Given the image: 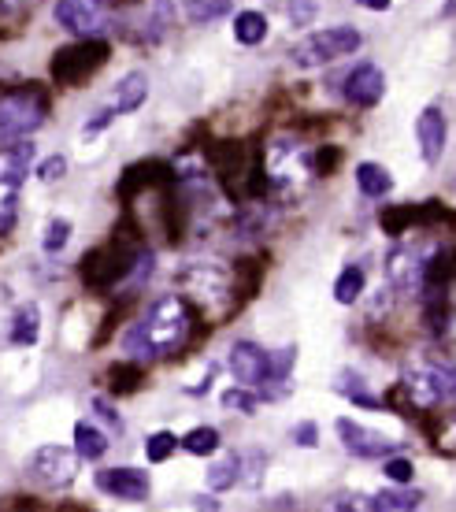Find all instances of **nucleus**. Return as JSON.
<instances>
[{
    "instance_id": "19",
    "label": "nucleus",
    "mask_w": 456,
    "mask_h": 512,
    "mask_svg": "<svg viewBox=\"0 0 456 512\" xmlns=\"http://www.w3.org/2000/svg\"><path fill=\"white\" fill-rule=\"evenodd\" d=\"M456 275V249H438V253L427 260V275H423V290L431 294H442L445 282Z\"/></svg>"
},
{
    "instance_id": "1",
    "label": "nucleus",
    "mask_w": 456,
    "mask_h": 512,
    "mask_svg": "<svg viewBox=\"0 0 456 512\" xmlns=\"http://www.w3.org/2000/svg\"><path fill=\"white\" fill-rule=\"evenodd\" d=\"M190 305L178 294H167L160 301H152L149 312L141 316L138 323H130L127 334H123V353L130 360H160L171 357L178 349L186 346L190 338Z\"/></svg>"
},
{
    "instance_id": "9",
    "label": "nucleus",
    "mask_w": 456,
    "mask_h": 512,
    "mask_svg": "<svg viewBox=\"0 0 456 512\" xmlns=\"http://www.w3.org/2000/svg\"><path fill=\"white\" fill-rule=\"evenodd\" d=\"M30 475L45 483V487L60 490L67 483H75L78 475V449H67V446H41L34 449V457H30Z\"/></svg>"
},
{
    "instance_id": "12",
    "label": "nucleus",
    "mask_w": 456,
    "mask_h": 512,
    "mask_svg": "<svg viewBox=\"0 0 456 512\" xmlns=\"http://www.w3.org/2000/svg\"><path fill=\"white\" fill-rule=\"evenodd\" d=\"M423 275H427V260L412 245H393L390 253H386V279H390L393 290L419 294L423 290Z\"/></svg>"
},
{
    "instance_id": "24",
    "label": "nucleus",
    "mask_w": 456,
    "mask_h": 512,
    "mask_svg": "<svg viewBox=\"0 0 456 512\" xmlns=\"http://www.w3.org/2000/svg\"><path fill=\"white\" fill-rule=\"evenodd\" d=\"M360 294H364V268L349 264V268L338 275V282H334V301H338V305H356Z\"/></svg>"
},
{
    "instance_id": "7",
    "label": "nucleus",
    "mask_w": 456,
    "mask_h": 512,
    "mask_svg": "<svg viewBox=\"0 0 456 512\" xmlns=\"http://www.w3.org/2000/svg\"><path fill=\"white\" fill-rule=\"evenodd\" d=\"M56 19L75 38H101V34H112L115 0H60Z\"/></svg>"
},
{
    "instance_id": "14",
    "label": "nucleus",
    "mask_w": 456,
    "mask_h": 512,
    "mask_svg": "<svg viewBox=\"0 0 456 512\" xmlns=\"http://www.w3.org/2000/svg\"><path fill=\"white\" fill-rule=\"evenodd\" d=\"M338 435H342V446L353 453V457H360V461H386L393 453V442L386 435H379V431H368L364 423L356 420H338Z\"/></svg>"
},
{
    "instance_id": "34",
    "label": "nucleus",
    "mask_w": 456,
    "mask_h": 512,
    "mask_svg": "<svg viewBox=\"0 0 456 512\" xmlns=\"http://www.w3.org/2000/svg\"><path fill=\"white\" fill-rule=\"evenodd\" d=\"M38 175H41V182H60L67 175V160L64 156H49V160L38 167Z\"/></svg>"
},
{
    "instance_id": "29",
    "label": "nucleus",
    "mask_w": 456,
    "mask_h": 512,
    "mask_svg": "<svg viewBox=\"0 0 456 512\" xmlns=\"http://www.w3.org/2000/svg\"><path fill=\"white\" fill-rule=\"evenodd\" d=\"M178 446H182V438L178 435H171V431H156V435H149V442H145V457H149V464H164Z\"/></svg>"
},
{
    "instance_id": "32",
    "label": "nucleus",
    "mask_w": 456,
    "mask_h": 512,
    "mask_svg": "<svg viewBox=\"0 0 456 512\" xmlns=\"http://www.w3.org/2000/svg\"><path fill=\"white\" fill-rule=\"evenodd\" d=\"M338 390H342L345 397H353V401H360V405H368V409H375L379 401L364 390V383H360V375H342V383H338Z\"/></svg>"
},
{
    "instance_id": "33",
    "label": "nucleus",
    "mask_w": 456,
    "mask_h": 512,
    "mask_svg": "<svg viewBox=\"0 0 456 512\" xmlns=\"http://www.w3.org/2000/svg\"><path fill=\"white\" fill-rule=\"evenodd\" d=\"M382 472H386V479L405 487L408 479H412V461H405V457H386V461H382Z\"/></svg>"
},
{
    "instance_id": "30",
    "label": "nucleus",
    "mask_w": 456,
    "mask_h": 512,
    "mask_svg": "<svg viewBox=\"0 0 456 512\" xmlns=\"http://www.w3.org/2000/svg\"><path fill=\"white\" fill-rule=\"evenodd\" d=\"M67 242H71V223H67V219H49V223H45V234H41V249H45V253H60Z\"/></svg>"
},
{
    "instance_id": "22",
    "label": "nucleus",
    "mask_w": 456,
    "mask_h": 512,
    "mask_svg": "<svg viewBox=\"0 0 456 512\" xmlns=\"http://www.w3.org/2000/svg\"><path fill=\"white\" fill-rule=\"evenodd\" d=\"M75 449L82 461H101L108 449V435L93 423H75Z\"/></svg>"
},
{
    "instance_id": "5",
    "label": "nucleus",
    "mask_w": 456,
    "mask_h": 512,
    "mask_svg": "<svg viewBox=\"0 0 456 512\" xmlns=\"http://www.w3.org/2000/svg\"><path fill=\"white\" fill-rule=\"evenodd\" d=\"M312 171H316V164H312L308 149L297 145L293 138H275L267 145L264 175L275 182L279 190H301L304 182L312 179Z\"/></svg>"
},
{
    "instance_id": "31",
    "label": "nucleus",
    "mask_w": 456,
    "mask_h": 512,
    "mask_svg": "<svg viewBox=\"0 0 456 512\" xmlns=\"http://www.w3.org/2000/svg\"><path fill=\"white\" fill-rule=\"evenodd\" d=\"M223 405L234 412H256V405H260V397L253 394V386H234V390H227L223 394Z\"/></svg>"
},
{
    "instance_id": "3",
    "label": "nucleus",
    "mask_w": 456,
    "mask_h": 512,
    "mask_svg": "<svg viewBox=\"0 0 456 512\" xmlns=\"http://www.w3.org/2000/svg\"><path fill=\"white\" fill-rule=\"evenodd\" d=\"M34 171V141H12L0 149V234H8L19 216V193Z\"/></svg>"
},
{
    "instance_id": "11",
    "label": "nucleus",
    "mask_w": 456,
    "mask_h": 512,
    "mask_svg": "<svg viewBox=\"0 0 456 512\" xmlns=\"http://www.w3.org/2000/svg\"><path fill=\"white\" fill-rule=\"evenodd\" d=\"M93 483L101 494L108 498H119V501H130V505H138V501L149 498V472L145 468H130V464H119V468H101V472L93 475Z\"/></svg>"
},
{
    "instance_id": "21",
    "label": "nucleus",
    "mask_w": 456,
    "mask_h": 512,
    "mask_svg": "<svg viewBox=\"0 0 456 512\" xmlns=\"http://www.w3.org/2000/svg\"><path fill=\"white\" fill-rule=\"evenodd\" d=\"M423 505V494L419 490H382V494H371L364 501V509H386V512H408Z\"/></svg>"
},
{
    "instance_id": "36",
    "label": "nucleus",
    "mask_w": 456,
    "mask_h": 512,
    "mask_svg": "<svg viewBox=\"0 0 456 512\" xmlns=\"http://www.w3.org/2000/svg\"><path fill=\"white\" fill-rule=\"evenodd\" d=\"M356 4H360V8H368V12H386L393 0H356Z\"/></svg>"
},
{
    "instance_id": "27",
    "label": "nucleus",
    "mask_w": 456,
    "mask_h": 512,
    "mask_svg": "<svg viewBox=\"0 0 456 512\" xmlns=\"http://www.w3.org/2000/svg\"><path fill=\"white\" fill-rule=\"evenodd\" d=\"M182 8L190 15V23H216L230 15V0H182Z\"/></svg>"
},
{
    "instance_id": "26",
    "label": "nucleus",
    "mask_w": 456,
    "mask_h": 512,
    "mask_svg": "<svg viewBox=\"0 0 456 512\" xmlns=\"http://www.w3.org/2000/svg\"><path fill=\"white\" fill-rule=\"evenodd\" d=\"M241 479V457L238 453H230L223 461H216L208 468V487L212 490H230L234 483Z\"/></svg>"
},
{
    "instance_id": "16",
    "label": "nucleus",
    "mask_w": 456,
    "mask_h": 512,
    "mask_svg": "<svg viewBox=\"0 0 456 512\" xmlns=\"http://www.w3.org/2000/svg\"><path fill=\"white\" fill-rule=\"evenodd\" d=\"M416 141L427 164H438V160H442L445 141H449V123H445L442 108H423V116L416 119Z\"/></svg>"
},
{
    "instance_id": "2",
    "label": "nucleus",
    "mask_w": 456,
    "mask_h": 512,
    "mask_svg": "<svg viewBox=\"0 0 456 512\" xmlns=\"http://www.w3.org/2000/svg\"><path fill=\"white\" fill-rule=\"evenodd\" d=\"M175 8L171 0H115V19L112 34L138 45H152L171 30Z\"/></svg>"
},
{
    "instance_id": "35",
    "label": "nucleus",
    "mask_w": 456,
    "mask_h": 512,
    "mask_svg": "<svg viewBox=\"0 0 456 512\" xmlns=\"http://www.w3.org/2000/svg\"><path fill=\"white\" fill-rule=\"evenodd\" d=\"M293 442H297V446H304V449H312L319 442V427L312 420L297 423V427H293Z\"/></svg>"
},
{
    "instance_id": "28",
    "label": "nucleus",
    "mask_w": 456,
    "mask_h": 512,
    "mask_svg": "<svg viewBox=\"0 0 456 512\" xmlns=\"http://www.w3.org/2000/svg\"><path fill=\"white\" fill-rule=\"evenodd\" d=\"M108 379H112V390L115 394H134L141 386V360H123V364H112V372H108Z\"/></svg>"
},
{
    "instance_id": "6",
    "label": "nucleus",
    "mask_w": 456,
    "mask_h": 512,
    "mask_svg": "<svg viewBox=\"0 0 456 512\" xmlns=\"http://www.w3.org/2000/svg\"><path fill=\"white\" fill-rule=\"evenodd\" d=\"M108 60V45L97 38H82V45H71V49H60L52 56V78L64 82V86H82L89 78L97 75Z\"/></svg>"
},
{
    "instance_id": "8",
    "label": "nucleus",
    "mask_w": 456,
    "mask_h": 512,
    "mask_svg": "<svg viewBox=\"0 0 456 512\" xmlns=\"http://www.w3.org/2000/svg\"><path fill=\"white\" fill-rule=\"evenodd\" d=\"M45 123V97L38 90H15L0 101V138L19 141Z\"/></svg>"
},
{
    "instance_id": "13",
    "label": "nucleus",
    "mask_w": 456,
    "mask_h": 512,
    "mask_svg": "<svg viewBox=\"0 0 456 512\" xmlns=\"http://www.w3.org/2000/svg\"><path fill=\"white\" fill-rule=\"evenodd\" d=\"M342 97L353 108H375L386 97V75L375 64H356L342 82Z\"/></svg>"
},
{
    "instance_id": "15",
    "label": "nucleus",
    "mask_w": 456,
    "mask_h": 512,
    "mask_svg": "<svg viewBox=\"0 0 456 512\" xmlns=\"http://www.w3.org/2000/svg\"><path fill=\"white\" fill-rule=\"evenodd\" d=\"M182 282L201 297L204 305H227L230 301V275L216 264H193V268L182 271Z\"/></svg>"
},
{
    "instance_id": "17",
    "label": "nucleus",
    "mask_w": 456,
    "mask_h": 512,
    "mask_svg": "<svg viewBox=\"0 0 456 512\" xmlns=\"http://www.w3.org/2000/svg\"><path fill=\"white\" fill-rule=\"evenodd\" d=\"M145 101H149V75H145V71H130V75L115 86L108 104L115 108V116H130V112H138Z\"/></svg>"
},
{
    "instance_id": "25",
    "label": "nucleus",
    "mask_w": 456,
    "mask_h": 512,
    "mask_svg": "<svg viewBox=\"0 0 456 512\" xmlns=\"http://www.w3.org/2000/svg\"><path fill=\"white\" fill-rule=\"evenodd\" d=\"M219 446H223V438H219L216 427H193L190 435L182 438V449L193 453V457H212Z\"/></svg>"
},
{
    "instance_id": "37",
    "label": "nucleus",
    "mask_w": 456,
    "mask_h": 512,
    "mask_svg": "<svg viewBox=\"0 0 456 512\" xmlns=\"http://www.w3.org/2000/svg\"><path fill=\"white\" fill-rule=\"evenodd\" d=\"M4 8H23V4H38V0H0Z\"/></svg>"
},
{
    "instance_id": "18",
    "label": "nucleus",
    "mask_w": 456,
    "mask_h": 512,
    "mask_svg": "<svg viewBox=\"0 0 456 512\" xmlns=\"http://www.w3.org/2000/svg\"><path fill=\"white\" fill-rule=\"evenodd\" d=\"M38 334H41V308L34 301H23L12 312V342L15 346H34Z\"/></svg>"
},
{
    "instance_id": "23",
    "label": "nucleus",
    "mask_w": 456,
    "mask_h": 512,
    "mask_svg": "<svg viewBox=\"0 0 456 512\" xmlns=\"http://www.w3.org/2000/svg\"><path fill=\"white\" fill-rule=\"evenodd\" d=\"M264 38H267V15L264 12L234 15V41H238V45H260Z\"/></svg>"
},
{
    "instance_id": "4",
    "label": "nucleus",
    "mask_w": 456,
    "mask_h": 512,
    "mask_svg": "<svg viewBox=\"0 0 456 512\" xmlns=\"http://www.w3.org/2000/svg\"><path fill=\"white\" fill-rule=\"evenodd\" d=\"M360 30L356 26H327V30H316V34H308L301 38L297 45L290 49V60L293 67H301V71H312V67H327L334 60H342V56H353L360 49Z\"/></svg>"
},
{
    "instance_id": "20",
    "label": "nucleus",
    "mask_w": 456,
    "mask_h": 512,
    "mask_svg": "<svg viewBox=\"0 0 456 512\" xmlns=\"http://www.w3.org/2000/svg\"><path fill=\"white\" fill-rule=\"evenodd\" d=\"M356 186L364 197H386L393 190V175L382 164L364 160V164H356Z\"/></svg>"
},
{
    "instance_id": "10",
    "label": "nucleus",
    "mask_w": 456,
    "mask_h": 512,
    "mask_svg": "<svg viewBox=\"0 0 456 512\" xmlns=\"http://www.w3.org/2000/svg\"><path fill=\"white\" fill-rule=\"evenodd\" d=\"M230 372L241 386H267L275 383V357L264 353L256 342H234L230 346Z\"/></svg>"
}]
</instances>
